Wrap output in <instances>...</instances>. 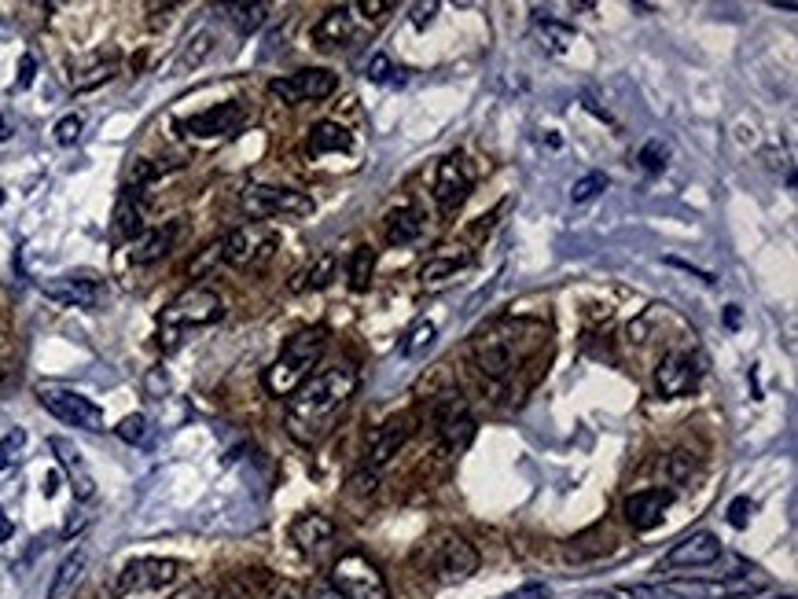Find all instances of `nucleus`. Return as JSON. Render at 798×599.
Masks as SVG:
<instances>
[{"mask_svg": "<svg viewBox=\"0 0 798 599\" xmlns=\"http://www.w3.org/2000/svg\"><path fill=\"white\" fill-rule=\"evenodd\" d=\"M357 390L354 368H328V372L309 375L295 394L287 397V434L302 445H317L320 438H328L335 419Z\"/></svg>", "mask_w": 798, "mask_h": 599, "instance_id": "1", "label": "nucleus"}, {"mask_svg": "<svg viewBox=\"0 0 798 599\" xmlns=\"http://www.w3.org/2000/svg\"><path fill=\"white\" fill-rule=\"evenodd\" d=\"M324 350H328V331L324 328H306L298 331V335H291L284 342V353L265 372V390L273 397H291L309 379V372L320 364Z\"/></svg>", "mask_w": 798, "mask_h": 599, "instance_id": "2", "label": "nucleus"}, {"mask_svg": "<svg viewBox=\"0 0 798 599\" xmlns=\"http://www.w3.org/2000/svg\"><path fill=\"white\" fill-rule=\"evenodd\" d=\"M416 566L431 570L445 585H453V581H468L479 570V552L456 530H438L416 548Z\"/></svg>", "mask_w": 798, "mask_h": 599, "instance_id": "3", "label": "nucleus"}, {"mask_svg": "<svg viewBox=\"0 0 798 599\" xmlns=\"http://www.w3.org/2000/svg\"><path fill=\"white\" fill-rule=\"evenodd\" d=\"M225 317V302L221 294L210 291V287H192L184 291L181 298H173L166 313H162V339H166V350L177 346V335L184 328H206V324H217Z\"/></svg>", "mask_w": 798, "mask_h": 599, "instance_id": "4", "label": "nucleus"}, {"mask_svg": "<svg viewBox=\"0 0 798 599\" xmlns=\"http://www.w3.org/2000/svg\"><path fill=\"white\" fill-rule=\"evenodd\" d=\"M331 585L339 588L346 599H390L387 577L379 574V566L365 552H346L331 566Z\"/></svg>", "mask_w": 798, "mask_h": 599, "instance_id": "5", "label": "nucleus"}, {"mask_svg": "<svg viewBox=\"0 0 798 599\" xmlns=\"http://www.w3.org/2000/svg\"><path fill=\"white\" fill-rule=\"evenodd\" d=\"M243 214L251 221H265V217H309L317 210V203L306 192L295 188H269V184H251L240 195Z\"/></svg>", "mask_w": 798, "mask_h": 599, "instance_id": "6", "label": "nucleus"}, {"mask_svg": "<svg viewBox=\"0 0 798 599\" xmlns=\"http://www.w3.org/2000/svg\"><path fill=\"white\" fill-rule=\"evenodd\" d=\"M184 566L177 559H162V555H144V559H133V563L122 566V574L114 581V592L118 596H133V592H159V588H170L177 577H181Z\"/></svg>", "mask_w": 798, "mask_h": 599, "instance_id": "7", "label": "nucleus"}, {"mask_svg": "<svg viewBox=\"0 0 798 599\" xmlns=\"http://www.w3.org/2000/svg\"><path fill=\"white\" fill-rule=\"evenodd\" d=\"M37 401L45 405V412L59 419V423H67V427H78V430H103V412L100 405H92L89 397L78 394V390H67V386H41L37 390Z\"/></svg>", "mask_w": 798, "mask_h": 599, "instance_id": "8", "label": "nucleus"}, {"mask_svg": "<svg viewBox=\"0 0 798 599\" xmlns=\"http://www.w3.org/2000/svg\"><path fill=\"white\" fill-rule=\"evenodd\" d=\"M431 419L438 427L445 449H464L475 438V419H471L468 401L460 394H438L431 401Z\"/></svg>", "mask_w": 798, "mask_h": 599, "instance_id": "9", "label": "nucleus"}, {"mask_svg": "<svg viewBox=\"0 0 798 599\" xmlns=\"http://www.w3.org/2000/svg\"><path fill=\"white\" fill-rule=\"evenodd\" d=\"M339 78L324 67H309V70H298V74H287V78H273L269 81V92H273L276 100L287 103V107H298V103H309V100H328L331 92H335Z\"/></svg>", "mask_w": 798, "mask_h": 599, "instance_id": "10", "label": "nucleus"}, {"mask_svg": "<svg viewBox=\"0 0 798 599\" xmlns=\"http://www.w3.org/2000/svg\"><path fill=\"white\" fill-rule=\"evenodd\" d=\"M243 118H247L243 103L240 100H228V103H217V107H210V111H203V114L181 118V122H177V133L195 136V140H217V136L240 133Z\"/></svg>", "mask_w": 798, "mask_h": 599, "instance_id": "11", "label": "nucleus"}, {"mask_svg": "<svg viewBox=\"0 0 798 599\" xmlns=\"http://www.w3.org/2000/svg\"><path fill=\"white\" fill-rule=\"evenodd\" d=\"M699 379H703V364H699V357H692V353L684 350L666 353L659 361V368H655V390H659V397L692 394L699 386Z\"/></svg>", "mask_w": 798, "mask_h": 599, "instance_id": "12", "label": "nucleus"}, {"mask_svg": "<svg viewBox=\"0 0 798 599\" xmlns=\"http://www.w3.org/2000/svg\"><path fill=\"white\" fill-rule=\"evenodd\" d=\"M276 247V236H265L262 228H236L221 239V261L225 265H236V269H247V265H262Z\"/></svg>", "mask_w": 798, "mask_h": 599, "instance_id": "13", "label": "nucleus"}, {"mask_svg": "<svg viewBox=\"0 0 798 599\" xmlns=\"http://www.w3.org/2000/svg\"><path fill=\"white\" fill-rule=\"evenodd\" d=\"M673 504V493L670 489H640L633 497H626V522L633 533H651L659 530L662 519H666V511Z\"/></svg>", "mask_w": 798, "mask_h": 599, "instance_id": "14", "label": "nucleus"}, {"mask_svg": "<svg viewBox=\"0 0 798 599\" xmlns=\"http://www.w3.org/2000/svg\"><path fill=\"white\" fill-rule=\"evenodd\" d=\"M41 294L59 306L92 309L103 298V283L96 276H52V280H41Z\"/></svg>", "mask_w": 798, "mask_h": 599, "instance_id": "15", "label": "nucleus"}, {"mask_svg": "<svg viewBox=\"0 0 798 599\" xmlns=\"http://www.w3.org/2000/svg\"><path fill=\"white\" fill-rule=\"evenodd\" d=\"M515 342L501 331H490V335H482L475 339V368H479L486 379H508L515 372Z\"/></svg>", "mask_w": 798, "mask_h": 599, "instance_id": "16", "label": "nucleus"}, {"mask_svg": "<svg viewBox=\"0 0 798 599\" xmlns=\"http://www.w3.org/2000/svg\"><path fill=\"white\" fill-rule=\"evenodd\" d=\"M471 195V177L464 173V166L456 159L438 162V173H434V203L445 217H453L460 206L468 203Z\"/></svg>", "mask_w": 798, "mask_h": 599, "instance_id": "17", "label": "nucleus"}, {"mask_svg": "<svg viewBox=\"0 0 798 599\" xmlns=\"http://www.w3.org/2000/svg\"><path fill=\"white\" fill-rule=\"evenodd\" d=\"M721 555H725V548H721L718 537L710 530H696L666 552V566H714Z\"/></svg>", "mask_w": 798, "mask_h": 599, "instance_id": "18", "label": "nucleus"}, {"mask_svg": "<svg viewBox=\"0 0 798 599\" xmlns=\"http://www.w3.org/2000/svg\"><path fill=\"white\" fill-rule=\"evenodd\" d=\"M181 232H184L181 221H166V225L151 228V232H140V236L129 243V261H133V265H151V261H162L173 247H177Z\"/></svg>", "mask_w": 798, "mask_h": 599, "instance_id": "19", "label": "nucleus"}, {"mask_svg": "<svg viewBox=\"0 0 798 599\" xmlns=\"http://www.w3.org/2000/svg\"><path fill=\"white\" fill-rule=\"evenodd\" d=\"M409 434H412V416H394V419H387L383 427L368 438V467L376 471V467H383L390 460V456H398L401 453V445L409 441Z\"/></svg>", "mask_w": 798, "mask_h": 599, "instance_id": "20", "label": "nucleus"}, {"mask_svg": "<svg viewBox=\"0 0 798 599\" xmlns=\"http://www.w3.org/2000/svg\"><path fill=\"white\" fill-rule=\"evenodd\" d=\"M48 449L56 453L59 467L67 471L70 486H74V497H78V500H92V493H96V482H92L89 467H85L81 453H78V449H74V441L59 438V434H56V438H48Z\"/></svg>", "mask_w": 798, "mask_h": 599, "instance_id": "21", "label": "nucleus"}, {"mask_svg": "<svg viewBox=\"0 0 798 599\" xmlns=\"http://www.w3.org/2000/svg\"><path fill=\"white\" fill-rule=\"evenodd\" d=\"M335 522L328 519V515H317V511H309V515H298L295 522H291V541L302 548V552H320L324 544L335 541Z\"/></svg>", "mask_w": 798, "mask_h": 599, "instance_id": "22", "label": "nucleus"}, {"mask_svg": "<svg viewBox=\"0 0 798 599\" xmlns=\"http://www.w3.org/2000/svg\"><path fill=\"white\" fill-rule=\"evenodd\" d=\"M313 41H317L320 52L350 45V41H354V15H350V8H331V12H324V19L313 26Z\"/></svg>", "mask_w": 798, "mask_h": 599, "instance_id": "23", "label": "nucleus"}, {"mask_svg": "<svg viewBox=\"0 0 798 599\" xmlns=\"http://www.w3.org/2000/svg\"><path fill=\"white\" fill-rule=\"evenodd\" d=\"M85 566H89V555H85V548H74V552L63 559V563L56 566V577H52V585H48V599H63L74 592V585L81 581V574H85Z\"/></svg>", "mask_w": 798, "mask_h": 599, "instance_id": "24", "label": "nucleus"}, {"mask_svg": "<svg viewBox=\"0 0 798 599\" xmlns=\"http://www.w3.org/2000/svg\"><path fill=\"white\" fill-rule=\"evenodd\" d=\"M114 74H118V56H92L89 63H81V67L70 74V85L78 92H85V89L103 85V81H111Z\"/></svg>", "mask_w": 798, "mask_h": 599, "instance_id": "25", "label": "nucleus"}, {"mask_svg": "<svg viewBox=\"0 0 798 599\" xmlns=\"http://www.w3.org/2000/svg\"><path fill=\"white\" fill-rule=\"evenodd\" d=\"M423 232V217L420 210H412V206H401L394 214L387 217V243L390 247H405L412 239H420Z\"/></svg>", "mask_w": 798, "mask_h": 599, "instance_id": "26", "label": "nucleus"}, {"mask_svg": "<svg viewBox=\"0 0 798 599\" xmlns=\"http://www.w3.org/2000/svg\"><path fill=\"white\" fill-rule=\"evenodd\" d=\"M140 232H144V210L137 203V192H126L118 199V206H114V236L133 243Z\"/></svg>", "mask_w": 798, "mask_h": 599, "instance_id": "27", "label": "nucleus"}, {"mask_svg": "<svg viewBox=\"0 0 798 599\" xmlns=\"http://www.w3.org/2000/svg\"><path fill=\"white\" fill-rule=\"evenodd\" d=\"M350 133L342 129L339 122H320L313 133H309V155H335V151H350Z\"/></svg>", "mask_w": 798, "mask_h": 599, "instance_id": "28", "label": "nucleus"}, {"mask_svg": "<svg viewBox=\"0 0 798 599\" xmlns=\"http://www.w3.org/2000/svg\"><path fill=\"white\" fill-rule=\"evenodd\" d=\"M225 15L240 34H254V30H262L265 19H269V4H228Z\"/></svg>", "mask_w": 798, "mask_h": 599, "instance_id": "29", "label": "nucleus"}, {"mask_svg": "<svg viewBox=\"0 0 798 599\" xmlns=\"http://www.w3.org/2000/svg\"><path fill=\"white\" fill-rule=\"evenodd\" d=\"M534 30H537V37L545 41L548 52H556V56L574 45V30H570V26H563L559 19H537Z\"/></svg>", "mask_w": 798, "mask_h": 599, "instance_id": "30", "label": "nucleus"}, {"mask_svg": "<svg viewBox=\"0 0 798 599\" xmlns=\"http://www.w3.org/2000/svg\"><path fill=\"white\" fill-rule=\"evenodd\" d=\"M372 272H376V250L372 247H357L354 254H350V287L354 291H365L368 280H372Z\"/></svg>", "mask_w": 798, "mask_h": 599, "instance_id": "31", "label": "nucleus"}, {"mask_svg": "<svg viewBox=\"0 0 798 599\" xmlns=\"http://www.w3.org/2000/svg\"><path fill=\"white\" fill-rule=\"evenodd\" d=\"M335 269H339V261H335V254H320V258L313 261V265H309L306 276H298V280L309 283L313 291H324V287H328V283L335 280ZM302 283H298V287H302Z\"/></svg>", "mask_w": 798, "mask_h": 599, "instance_id": "32", "label": "nucleus"}, {"mask_svg": "<svg viewBox=\"0 0 798 599\" xmlns=\"http://www.w3.org/2000/svg\"><path fill=\"white\" fill-rule=\"evenodd\" d=\"M210 52H214V37L206 34H195L192 41H188V45H184V52L181 56H177V70H188V67H199V63H203L206 56H210Z\"/></svg>", "mask_w": 798, "mask_h": 599, "instance_id": "33", "label": "nucleus"}, {"mask_svg": "<svg viewBox=\"0 0 798 599\" xmlns=\"http://www.w3.org/2000/svg\"><path fill=\"white\" fill-rule=\"evenodd\" d=\"M23 449H26V430L23 427L8 430V434L0 438V471H12V467L19 464Z\"/></svg>", "mask_w": 798, "mask_h": 599, "instance_id": "34", "label": "nucleus"}, {"mask_svg": "<svg viewBox=\"0 0 798 599\" xmlns=\"http://www.w3.org/2000/svg\"><path fill=\"white\" fill-rule=\"evenodd\" d=\"M464 265H468V258H431L420 269V280L423 283H442L445 276H456Z\"/></svg>", "mask_w": 798, "mask_h": 599, "instance_id": "35", "label": "nucleus"}, {"mask_svg": "<svg viewBox=\"0 0 798 599\" xmlns=\"http://www.w3.org/2000/svg\"><path fill=\"white\" fill-rule=\"evenodd\" d=\"M434 335H438V328H434L431 320H423V324H416V328L409 331V339L401 342V353H405V357H420L423 350H431Z\"/></svg>", "mask_w": 798, "mask_h": 599, "instance_id": "36", "label": "nucleus"}, {"mask_svg": "<svg viewBox=\"0 0 798 599\" xmlns=\"http://www.w3.org/2000/svg\"><path fill=\"white\" fill-rule=\"evenodd\" d=\"M114 434L122 441H129V445H144L148 441V434H151V427H148V416H140V412H133V416H126L118 427H114Z\"/></svg>", "mask_w": 798, "mask_h": 599, "instance_id": "37", "label": "nucleus"}, {"mask_svg": "<svg viewBox=\"0 0 798 599\" xmlns=\"http://www.w3.org/2000/svg\"><path fill=\"white\" fill-rule=\"evenodd\" d=\"M607 188V177L604 173H585L582 181H574V188H570V199L574 203H593L596 195Z\"/></svg>", "mask_w": 798, "mask_h": 599, "instance_id": "38", "label": "nucleus"}, {"mask_svg": "<svg viewBox=\"0 0 798 599\" xmlns=\"http://www.w3.org/2000/svg\"><path fill=\"white\" fill-rule=\"evenodd\" d=\"M666 159H670V147L662 144V140H648V144L640 147V155H637V162L648 173H659L662 166H666Z\"/></svg>", "mask_w": 798, "mask_h": 599, "instance_id": "39", "label": "nucleus"}, {"mask_svg": "<svg viewBox=\"0 0 798 599\" xmlns=\"http://www.w3.org/2000/svg\"><path fill=\"white\" fill-rule=\"evenodd\" d=\"M365 74H368V81H376V85H387V81L401 78V70L394 67V59H390V56H372V59H368Z\"/></svg>", "mask_w": 798, "mask_h": 599, "instance_id": "40", "label": "nucleus"}, {"mask_svg": "<svg viewBox=\"0 0 798 599\" xmlns=\"http://www.w3.org/2000/svg\"><path fill=\"white\" fill-rule=\"evenodd\" d=\"M725 515H729L732 530H747V526H751V515H754V500L751 497H736Z\"/></svg>", "mask_w": 798, "mask_h": 599, "instance_id": "41", "label": "nucleus"}, {"mask_svg": "<svg viewBox=\"0 0 798 599\" xmlns=\"http://www.w3.org/2000/svg\"><path fill=\"white\" fill-rule=\"evenodd\" d=\"M52 133H56V144H59V147L78 144V136H81V118H78V114H67V118H59Z\"/></svg>", "mask_w": 798, "mask_h": 599, "instance_id": "42", "label": "nucleus"}, {"mask_svg": "<svg viewBox=\"0 0 798 599\" xmlns=\"http://www.w3.org/2000/svg\"><path fill=\"white\" fill-rule=\"evenodd\" d=\"M346 489L357 493V497H372V493L379 489V475L372 471V467H365V471H357V475L346 482Z\"/></svg>", "mask_w": 798, "mask_h": 599, "instance_id": "43", "label": "nucleus"}, {"mask_svg": "<svg viewBox=\"0 0 798 599\" xmlns=\"http://www.w3.org/2000/svg\"><path fill=\"white\" fill-rule=\"evenodd\" d=\"M217 261H221V239H217V243H210V247H206L203 254H199V258L188 265V276H192V280H199L206 269H214Z\"/></svg>", "mask_w": 798, "mask_h": 599, "instance_id": "44", "label": "nucleus"}, {"mask_svg": "<svg viewBox=\"0 0 798 599\" xmlns=\"http://www.w3.org/2000/svg\"><path fill=\"white\" fill-rule=\"evenodd\" d=\"M622 596L626 599H681V596H673L666 585H633V588H622Z\"/></svg>", "mask_w": 798, "mask_h": 599, "instance_id": "45", "label": "nucleus"}, {"mask_svg": "<svg viewBox=\"0 0 798 599\" xmlns=\"http://www.w3.org/2000/svg\"><path fill=\"white\" fill-rule=\"evenodd\" d=\"M501 599H552V588L548 585H523L515 588V592H508V596Z\"/></svg>", "mask_w": 798, "mask_h": 599, "instance_id": "46", "label": "nucleus"}, {"mask_svg": "<svg viewBox=\"0 0 798 599\" xmlns=\"http://www.w3.org/2000/svg\"><path fill=\"white\" fill-rule=\"evenodd\" d=\"M434 12H438V0H431V4H412V26L423 30V26L434 19Z\"/></svg>", "mask_w": 798, "mask_h": 599, "instance_id": "47", "label": "nucleus"}, {"mask_svg": "<svg viewBox=\"0 0 798 599\" xmlns=\"http://www.w3.org/2000/svg\"><path fill=\"white\" fill-rule=\"evenodd\" d=\"M34 74H37V59L34 56H23V63H19V81H15V89H30V85H34Z\"/></svg>", "mask_w": 798, "mask_h": 599, "instance_id": "48", "label": "nucleus"}, {"mask_svg": "<svg viewBox=\"0 0 798 599\" xmlns=\"http://www.w3.org/2000/svg\"><path fill=\"white\" fill-rule=\"evenodd\" d=\"M390 8H394V0H361V4H357V12H365L368 19H379V15L390 12Z\"/></svg>", "mask_w": 798, "mask_h": 599, "instance_id": "49", "label": "nucleus"}, {"mask_svg": "<svg viewBox=\"0 0 798 599\" xmlns=\"http://www.w3.org/2000/svg\"><path fill=\"white\" fill-rule=\"evenodd\" d=\"M306 599H346V596H342V592L331 585V581H313V588H309Z\"/></svg>", "mask_w": 798, "mask_h": 599, "instance_id": "50", "label": "nucleus"}, {"mask_svg": "<svg viewBox=\"0 0 798 599\" xmlns=\"http://www.w3.org/2000/svg\"><path fill=\"white\" fill-rule=\"evenodd\" d=\"M12 530H15L12 519H8V515H4V508H0V544H4V541H8V537H12Z\"/></svg>", "mask_w": 798, "mask_h": 599, "instance_id": "51", "label": "nucleus"}, {"mask_svg": "<svg viewBox=\"0 0 798 599\" xmlns=\"http://www.w3.org/2000/svg\"><path fill=\"white\" fill-rule=\"evenodd\" d=\"M725 324H729V328H740V306L725 309Z\"/></svg>", "mask_w": 798, "mask_h": 599, "instance_id": "52", "label": "nucleus"}, {"mask_svg": "<svg viewBox=\"0 0 798 599\" xmlns=\"http://www.w3.org/2000/svg\"><path fill=\"white\" fill-rule=\"evenodd\" d=\"M173 599H203V588L199 585H192V588H184V592H177Z\"/></svg>", "mask_w": 798, "mask_h": 599, "instance_id": "53", "label": "nucleus"}, {"mask_svg": "<svg viewBox=\"0 0 798 599\" xmlns=\"http://www.w3.org/2000/svg\"><path fill=\"white\" fill-rule=\"evenodd\" d=\"M56 482H59L56 475H48V478H45V497H52V493H56Z\"/></svg>", "mask_w": 798, "mask_h": 599, "instance_id": "54", "label": "nucleus"}, {"mask_svg": "<svg viewBox=\"0 0 798 599\" xmlns=\"http://www.w3.org/2000/svg\"><path fill=\"white\" fill-rule=\"evenodd\" d=\"M582 599H622V596H615V592H589V596H582Z\"/></svg>", "mask_w": 798, "mask_h": 599, "instance_id": "55", "label": "nucleus"}, {"mask_svg": "<svg viewBox=\"0 0 798 599\" xmlns=\"http://www.w3.org/2000/svg\"><path fill=\"white\" fill-rule=\"evenodd\" d=\"M276 599H295V596H276Z\"/></svg>", "mask_w": 798, "mask_h": 599, "instance_id": "56", "label": "nucleus"}, {"mask_svg": "<svg viewBox=\"0 0 798 599\" xmlns=\"http://www.w3.org/2000/svg\"><path fill=\"white\" fill-rule=\"evenodd\" d=\"M0 206H4V192H0Z\"/></svg>", "mask_w": 798, "mask_h": 599, "instance_id": "57", "label": "nucleus"}, {"mask_svg": "<svg viewBox=\"0 0 798 599\" xmlns=\"http://www.w3.org/2000/svg\"><path fill=\"white\" fill-rule=\"evenodd\" d=\"M0 379H4V372H0Z\"/></svg>", "mask_w": 798, "mask_h": 599, "instance_id": "58", "label": "nucleus"}]
</instances>
